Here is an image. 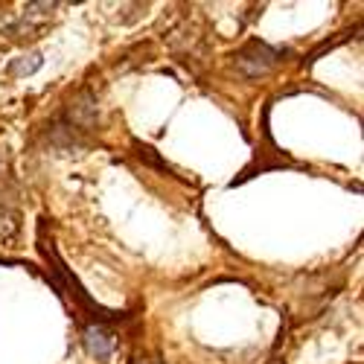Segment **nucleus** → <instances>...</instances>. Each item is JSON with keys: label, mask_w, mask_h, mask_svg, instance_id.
<instances>
[{"label": "nucleus", "mask_w": 364, "mask_h": 364, "mask_svg": "<svg viewBox=\"0 0 364 364\" xmlns=\"http://www.w3.org/2000/svg\"><path fill=\"white\" fill-rule=\"evenodd\" d=\"M280 50L265 44V41H248L239 53H236V67L245 73V76H262L268 67H274L280 62Z\"/></svg>", "instance_id": "f257e3e1"}, {"label": "nucleus", "mask_w": 364, "mask_h": 364, "mask_svg": "<svg viewBox=\"0 0 364 364\" xmlns=\"http://www.w3.org/2000/svg\"><path fill=\"white\" fill-rule=\"evenodd\" d=\"M21 231V216L9 207H0V248H9Z\"/></svg>", "instance_id": "f03ea898"}, {"label": "nucleus", "mask_w": 364, "mask_h": 364, "mask_svg": "<svg viewBox=\"0 0 364 364\" xmlns=\"http://www.w3.org/2000/svg\"><path fill=\"white\" fill-rule=\"evenodd\" d=\"M41 65H44L41 53H29V55H21V59H12L6 70H9V76H29V73H35Z\"/></svg>", "instance_id": "7ed1b4c3"}]
</instances>
